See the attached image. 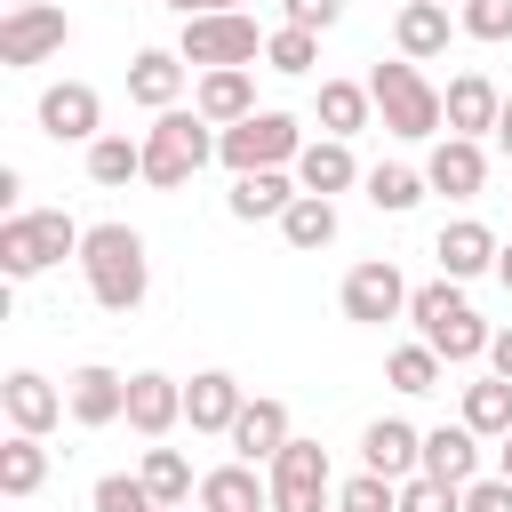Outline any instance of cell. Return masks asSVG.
<instances>
[{
  "label": "cell",
  "instance_id": "cell-1",
  "mask_svg": "<svg viewBox=\"0 0 512 512\" xmlns=\"http://www.w3.org/2000/svg\"><path fill=\"white\" fill-rule=\"evenodd\" d=\"M80 272H88V296H96L104 312H136L144 288H152L144 232H136V224H88V240H80Z\"/></svg>",
  "mask_w": 512,
  "mask_h": 512
},
{
  "label": "cell",
  "instance_id": "cell-2",
  "mask_svg": "<svg viewBox=\"0 0 512 512\" xmlns=\"http://www.w3.org/2000/svg\"><path fill=\"white\" fill-rule=\"evenodd\" d=\"M216 160V128L200 120V112H152V128H144V184H160V192H176V184H192L200 168Z\"/></svg>",
  "mask_w": 512,
  "mask_h": 512
},
{
  "label": "cell",
  "instance_id": "cell-3",
  "mask_svg": "<svg viewBox=\"0 0 512 512\" xmlns=\"http://www.w3.org/2000/svg\"><path fill=\"white\" fill-rule=\"evenodd\" d=\"M408 320H416V344H432L440 360H480L488 352V320L464 304V288L456 280H432V288H416L408 296Z\"/></svg>",
  "mask_w": 512,
  "mask_h": 512
},
{
  "label": "cell",
  "instance_id": "cell-4",
  "mask_svg": "<svg viewBox=\"0 0 512 512\" xmlns=\"http://www.w3.org/2000/svg\"><path fill=\"white\" fill-rule=\"evenodd\" d=\"M368 96H376V112H384V128L392 136H408V144H424V136H440V120H448V96L408 64V56H392V64H376L368 72Z\"/></svg>",
  "mask_w": 512,
  "mask_h": 512
},
{
  "label": "cell",
  "instance_id": "cell-5",
  "mask_svg": "<svg viewBox=\"0 0 512 512\" xmlns=\"http://www.w3.org/2000/svg\"><path fill=\"white\" fill-rule=\"evenodd\" d=\"M80 240H88V232H80L64 208H16V216L0 224V272H8V280H32V272L80 256Z\"/></svg>",
  "mask_w": 512,
  "mask_h": 512
},
{
  "label": "cell",
  "instance_id": "cell-6",
  "mask_svg": "<svg viewBox=\"0 0 512 512\" xmlns=\"http://www.w3.org/2000/svg\"><path fill=\"white\" fill-rule=\"evenodd\" d=\"M264 40H272V32H256V16L224 8V16H192L184 40H176V56L200 64V72H248V64L264 56Z\"/></svg>",
  "mask_w": 512,
  "mask_h": 512
},
{
  "label": "cell",
  "instance_id": "cell-7",
  "mask_svg": "<svg viewBox=\"0 0 512 512\" xmlns=\"http://www.w3.org/2000/svg\"><path fill=\"white\" fill-rule=\"evenodd\" d=\"M296 152H304V128H296L288 112H256V120H240V128H216V160H224L232 176L296 168Z\"/></svg>",
  "mask_w": 512,
  "mask_h": 512
},
{
  "label": "cell",
  "instance_id": "cell-8",
  "mask_svg": "<svg viewBox=\"0 0 512 512\" xmlns=\"http://www.w3.org/2000/svg\"><path fill=\"white\" fill-rule=\"evenodd\" d=\"M408 296H416V288L400 280V264H392V256H368V264H352V272H344V296H336V304H344V320L384 328V320H400V312H408Z\"/></svg>",
  "mask_w": 512,
  "mask_h": 512
},
{
  "label": "cell",
  "instance_id": "cell-9",
  "mask_svg": "<svg viewBox=\"0 0 512 512\" xmlns=\"http://www.w3.org/2000/svg\"><path fill=\"white\" fill-rule=\"evenodd\" d=\"M272 512H336L328 504V448L320 440H288L272 456Z\"/></svg>",
  "mask_w": 512,
  "mask_h": 512
},
{
  "label": "cell",
  "instance_id": "cell-10",
  "mask_svg": "<svg viewBox=\"0 0 512 512\" xmlns=\"http://www.w3.org/2000/svg\"><path fill=\"white\" fill-rule=\"evenodd\" d=\"M64 40H72V16L64 8H8L0 16V64H16V72L40 64V56H56Z\"/></svg>",
  "mask_w": 512,
  "mask_h": 512
},
{
  "label": "cell",
  "instance_id": "cell-11",
  "mask_svg": "<svg viewBox=\"0 0 512 512\" xmlns=\"http://www.w3.org/2000/svg\"><path fill=\"white\" fill-rule=\"evenodd\" d=\"M40 136H56V144H96V136H104V104H96V88H88V80H56V88H40Z\"/></svg>",
  "mask_w": 512,
  "mask_h": 512
},
{
  "label": "cell",
  "instance_id": "cell-12",
  "mask_svg": "<svg viewBox=\"0 0 512 512\" xmlns=\"http://www.w3.org/2000/svg\"><path fill=\"white\" fill-rule=\"evenodd\" d=\"M64 408H72V424L104 432V424H120V416H128V376H120V368H104V360H88V368H72V376H64Z\"/></svg>",
  "mask_w": 512,
  "mask_h": 512
},
{
  "label": "cell",
  "instance_id": "cell-13",
  "mask_svg": "<svg viewBox=\"0 0 512 512\" xmlns=\"http://www.w3.org/2000/svg\"><path fill=\"white\" fill-rule=\"evenodd\" d=\"M176 424H184V384L160 376V368H136V376H128V432L168 440Z\"/></svg>",
  "mask_w": 512,
  "mask_h": 512
},
{
  "label": "cell",
  "instance_id": "cell-14",
  "mask_svg": "<svg viewBox=\"0 0 512 512\" xmlns=\"http://www.w3.org/2000/svg\"><path fill=\"white\" fill-rule=\"evenodd\" d=\"M240 408H248V392H240L232 368H200V376L184 384V424H192V432H224V440H232Z\"/></svg>",
  "mask_w": 512,
  "mask_h": 512
},
{
  "label": "cell",
  "instance_id": "cell-15",
  "mask_svg": "<svg viewBox=\"0 0 512 512\" xmlns=\"http://www.w3.org/2000/svg\"><path fill=\"white\" fill-rule=\"evenodd\" d=\"M360 464L384 472V480H416V472H424V432L400 424V416H376V424L360 432Z\"/></svg>",
  "mask_w": 512,
  "mask_h": 512
},
{
  "label": "cell",
  "instance_id": "cell-16",
  "mask_svg": "<svg viewBox=\"0 0 512 512\" xmlns=\"http://www.w3.org/2000/svg\"><path fill=\"white\" fill-rule=\"evenodd\" d=\"M424 184H432V192H448V200H472V192L488 184V152H480L472 136H440V144H432V160H424Z\"/></svg>",
  "mask_w": 512,
  "mask_h": 512
},
{
  "label": "cell",
  "instance_id": "cell-17",
  "mask_svg": "<svg viewBox=\"0 0 512 512\" xmlns=\"http://www.w3.org/2000/svg\"><path fill=\"white\" fill-rule=\"evenodd\" d=\"M496 232L480 224V216H456V224H440V240H432V256H440V272L448 280H472V272H496Z\"/></svg>",
  "mask_w": 512,
  "mask_h": 512
},
{
  "label": "cell",
  "instance_id": "cell-18",
  "mask_svg": "<svg viewBox=\"0 0 512 512\" xmlns=\"http://www.w3.org/2000/svg\"><path fill=\"white\" fill-rule=\"evenodd\" d=\"M496 112H504V96H496V80L488 72H456L448 80V136H496Z\"/></svg>",
  "mask_w": 512,
  "mask_h": 512
},
{
  "label": "cell",
  "instance_id": "cell-19",
  "mask_svg": "<svg viewBox=\"0 0 512 512\" xmlns=\"http://www.w3.org/2000/svg\"><path fill=\"white\" fill-rule=\"evenodd\" d=\"M0 408H8V424H16V432H32V440H40V432L64 416V392H56L40 368H16V376L0 384Z\"/></svg>",
  "mask_w": 512,
  "mask_h": 512
},
{
  "label": "cell",
  "instance_id": "cell-20",
  "mask_svg": "<svg viewBox=\"0 0 512 512\" xmlns=\"http://www.w3.org/2000/svg\"><path fill=\"white\" fill-rule=\"evenodd\" d=\"M192 112H200L208 128H240V120H256V80H248V72H200Z\"/></svg>",
  "mask_w": 512,
  "mask_h": 512
},
{
  "label": "cell",
  "instance_id": "cell-21",
  "mask_svg": "<svg viewBox=\"0 0 512 512\" xmlns=\"http://www.w3.org/2000/svg\"><path fill=\"white\" fill-rule=\"evenodd\" d=\"M424 472L448 480V488H472V480H480V432H472V424H440V432H424Z\"/></svg>",
  "mask_w": 512,
  "mask_h": 512
},
{
  "label": "cell",
  "instance_id": "cell-22",
  "mask_svg": "<svg viewBox=\"0 0 512 512\" xmlns=\"http://www.w3.org/2000/svg\"><path fill=\"white\" fill-rule=\"evenodd\" d=\"M128 96H136L144 112H176V96H184V56H176V48H144V56L128 64Z\"/></svg>",
  "mask_w": 512,
  "mask_h": 512
},
{
  "label": "cell",
  "instance_id": "cell-23",
  "mask_svg": "<svg viewBox=\"0 0 512 512\" xmlns=\"http://www.w3.org/2000/svg\"><path fill=\"white\" fill-rule=\"evenodd\" d=\"M296 192H304V184H296L288 168H256V176H232V200H224V208H232L240 224H256V216H288Z\"/></svg>",
  "mask_w": 512,
  "mask_h": 512
},
{
  "label": "cell",
  "instance_id": "cell-24",
  "mask_svg": "<svg viewBox=\"0 0 512 512\" xmlns=\"http://www.w3.org/2000/svg\"><path fill=\"white\" fill-rule=\"evenodd\" d=\"M288 440H296V432H288V408H280V400H248V408H240V424H232L240 464H272Z\"/></svg>",
  "mask_w": 512,
  "mask_h": 512
},
{
  "label": "cell",
  "instance_id": "cell-25",
  "mask_svg": "<svg viewBox=\"0 0 512 512\" xmlns=\"http://www.w3.org/2000/svg\"><path fill=\"white\" fill-rule=\"evenodd\" d=\"M392 40H400L408 64H432V56L448 48V8H440V0H408V8L392 16Z\"/></svg>",
  "mask_w": 512,
  "mask_h": 512
},
{
  "label": "cell",
  "instance_id": "cell-26",
  "mask_svg": "<svg viewBox=\"0 0 512 512\" xmlns=\"http://www.w3.org/2000/svg\"><path fill=\"white\" fill-rule=\"evenodd\" d=\"M192 504H200V512H256V504H272V488L256 480V464H216Z\"/></svg>",
  "mask_w": 512,
  "mask_h": 512
},
{
  "label": "cell",
  "instance_id": "cell-27",
  "mask_svg": "<svg viewBox=\"0 0 512 512\" xmlns=\"http://www.w3.org/2000/svg\"><path fill=\"white\" fill-rule=\"evenodd\" d=\"M368 112H376V96H368L360 80H320V136L352 144V136L368 128Z\"/></svg>",
  "mask_w": 512,
  "mask_h": 512
},
{
  "label": "cell",
  "instance_id": "cell-28",
  "mask_svg": "<svg viewBox=\"0 0 512 512\" xmlns=\"http://www.w3.org/2000/svg\"><path fill=\"white\" fill-rule=\"evenodd\" d=\"M352 176H360V168H352V144H336V136H320V144H304V152H296V184H304V192H320V200H336Z\"/></svg>",
  "mask_w": 512,
  "mask_h": 512
},
{
  "label": "cell",
  "instance_id": "cell-29",
  "mask_svg": "<svg viewBox=\"0 0 512 512\" xmlns=\"http://www.w3.org/2000/svg\"><path fill=\"white\" fill-rule=\"evenodd\" d=\"M136 176H144V136H96V144H88V184L120 192V184H136Z\"/></svg>",
  "mask_w": 512,
  "mask_h": 512
},
{
  "label": "cell",
  "instance_id": "cell-30",
  "mask_svg": "<svg viewBox=\"0 0 512 512\" xmlns=\"http://www.w3.org/2000/svg\"><path fill=\"white\" fill-rule=\"evenodd\" d=\"M280 240H288V248H304V256H312V248H328V240H336V200L296 192V208L280 216Z\"/></svg>",
  "mask_w": 512,
  "mask_h": 512
},
{
  "label": "cell",
  "instance_id": "cell-31",
  "mask_svg": "<svg viewBox=\"0 0 512 512\" xmlns=\"http://www.w3.org/2000/svg\"><path fill=\"white\" fill-rule=\"evenodd\" d=\"M464 424H472L480 440H504V432H512V384H504V376L464 384Z\"/></svg>",
  "mask_w": 512,
  "mask_h": 512
},
{
  "label": "cell",
  "instance_id": "cell-32",
  "mask_svg": "<svg viewBox=\"0 0 512 512\" xmlns=\"http://www.w3.org/2000/svg\"><path fill=\"white\" fill-rule=\"evenodd\" d=\"M40 480H48V448L32 432H8V448H0V496H32Z\"/></svg>",
  "mask_w": 512,
  "mask_h": 512
},
{
  "label": "cell",
  "instance_id": "cell-33",
  "mask_svg": "<svg viewBox=\"0 0 512 512\" xmlns=\"http://www.w3.org/2000/svg\"><path fill=\"white\" fill-rule=\"evenodd\" d=\"M424 192H432L424 168H400V160H392V168H368V208H384V216H408Z\"/></svg>",
  "mask_w": 512,
  "mask_h": 512
},
{
  "label": "cell",
  "instance_id": "cell-34",
  "mask_svg": "<svg viewBox=\"0 0 512 512\" xmlns=\"http://www.w3.org/2000/svg\"><path fill=\"white\" fill-rule=\"evenodd\" d=\"M160 504H192L200 488H192V464H184V448H144V472H136Z\"/></svg>",
  "mask_w": 512,
  "mask_h": 512
},
{
  "label": "cell",
  "instance_id": "cell-35",
  "mask_svg": "<svg viewBox=\"0 0 512 512\" xmlns=\"http://www.w3.org/2000/svg\"><path fill=\"white\" fill-rule=\"evenodd\" d=\"M440 368H448V360H440L432 344H400V352L384 360V376H392V392H408V400H416V392H432V384H440Z\"/></svg>",
  "mask_w": 512,
  "mask_h": 512
},
{
  "label": "cell",
  "instance_id": "cell-36",
  "mask_svg": "<svg viewBox=\"0 0 512 512\" xmlns=\"http://www.w3.org/2000/svg\"><path fill=\"white\" fill-rule=\"evenodd\" d=\"M264 64H272V72H288V80H296V72H312V64H320V32L280 24V32L264 40Z\"/></svg>",
  "mask_w": 512,
  "mask_h": 512
},
{
  "label": "cell",
  "instance_id": "cell-37",
  "mask_svg": "<svg viewBox=\"0 0 512 512\" xmlns=\"http://www.w3.org/2000/svg\"><path fill=\"white\" fill-rule=\"evenodd\" d=\"M344 512H400V480H384V472H360V480H344V496H336Z\"/></svg>",
  "mask_w": 512,
  "mask_h": 512
},
{
  "label": "cell",
  "instance_id": "cell-38",
  "mask_svg": "<svg viewBox=\"0 0 512 512\" xmlns=\"http://www.w3.org/2000/svg\"><path fill=\"white\" fill-rule=\"evenodd\" d=\"M96 512H160V496L144 480H128V472H104L96 480Z\"/></svg>",
  "mask_w": 512,
  "mask_h": 512
},
{
  "label": "cell",
  "instance_id": "cell-39",
  "mask_svg": "<svg viewBox=\"0 0 512 512\" xmlns=\"http://www.w3.org/2000/svg\"><path fill=\"white\" fill-rule=\"evenodd\" d=\"M400 512H464V488H448V480L416 472V480H400Z\"/></svg>",
  "mask_w": 512,
  "mask_h": 512
},
{
  "label": "cell",
  "instance_id": "cell-40",
  "mask_svg": "<svg viewBox=\"0 0 512 512\" xmlns=\"http://www.w3.org/2000/svg\"><path fill=\"white\" fill-rule=\"evenodd\" d=\"M472 40H512V0H464V16H456Z\"/></svg>",
  "mask_w": 512,
  "mask_h": 512
},
{
  "label": "cell",
  "instance_id": "cell-41",
  "mask_svg": "<svg viewBox=\"0 0 512 512\" xmlns=\"http://www.w3.org/2000/svg\"><path fill=\"white\" fill-rule=\"evenodd\" d=\"M464 512H512V480L496 472V480H472L464 488Z\"/></svg>",
  "mask_w": 512,
  "mask_h": 512
},
{
  "label": "cell",
  "instance_id": "cell-42",
  "mask_svg": "<svg viewBox=\"0 0 512 512\" xmlns=\"http://www.w3.org/2000/svg\"><path fill=\"white\" fill-rule=\"evenodd\" d=\"M288 8V24H304V32H328L336 16H344V0H280Z\"/></svg>",
  "mask_w": 512,
  "mask_h": 512
},
{
  "label": "cell",
  "instance_id": "cell-43",
  "mask_svg": "<svg viewBox=\"0 0 512 512\" xmlns=\"http://www.w3.org/2000/svg\"><path fill=\"white\" fill-rule=\"evenodd\" d=\"M488 368L512 384V328H496V336H488Z\"/></svg>",
  "mask_w": 512,
  "mask_h": 512
},
{
  "label": "cell",
  "instance_id": "cell-44",
  "mask_svg": "<svg viewBox=\"0 0 512 512\" xmlns=\"http://www.w3.org/2000/svg\"><path fill=\"white\" fill-rule=\"evenodd\" d=\"M168 8H176L184 24H192V16H224V0H168Z\"/></svg>",
  "mask_w": 512,
  "mask_h": 512
},
{
  "label": "cell",
  "instance_id": "cell-45",
  "mask_svg": "<svg viewBox=\"0 0 512 512\" xmlns=\"http://www.w3.org/2000/svg\"><path fill=\"white\" fill-rule=\"evenodd\" d=\"M496 144L512 152V96H504V112H496Z\"/></svg>",
  "mask_w": 512,
  "mask_h": 512
},
{
  "label": "cell",
  "instance_id": "cell-46",
  "mask_svg": "<svg viewBox=\"0 0 512 512\" xmlns=\"http://www.w3.org/2000/svg\"><path fill=\"white\" fill-rule=\"evenodd\" d=\"M496 280H504V288H512V240H504V248H496Z\"/></svg>",
  "mask_w": 512,
  "mask_h": 512
},
{
  "label": "cell",
  "instance_id": "cell-47",
  "mask_svg": "<svg viewBox=\"0 0 512 512\" xmlns=\"http://www.w3.org/2000/svg\"><path fill=\"white\" fill-rule=\"evenodd\" d=\"M496 456H504V480H512V432H504V448H496Z\"/></svg>",
  "mask_w": 512,
  "mask_h": 512
},
{
  "label": "cell",
  "instance_id": "cell-48",
  "mask_svg": "<svg viewBox=\"0 0 512 512\" xmlns=\"http://www.w3.org/2000/svg\"><path fill=\"white\" fill-rule=\"evenodd\" d=\"M8 8H48V0H8Z\"/></svg>",
  "mask_w": 512,
  "mask_h": 512
},
{
  "label": "cell",
  "instance_id": "cell-49",
  "mask_svg": "<svg viewBox=\"0 0 512 512\" xmlns=\"http://www.w3.org/2000/svg\"><path fill=\"white\" fill-rule=\"evenodd\" d=\"M168 512H200V504H168Z\"/></svg>",
  "mask_w": 512,
  "mask_h": 512
},
{
  "label": "cell",
  "instance_id": "cell-50",
  "mask_svg": "<svg viewBox=\"0 0 512 512\" xmlns=\"http://www.w3.org/2000/svg\"><path fill=\"white\" fill-rule=\"evenodd\" d=\"M224 8H240V0H224Z\"/></svg>",
  "mask_w": 512,
  "mask_h": 512
},
{
  "label": "cell",
  "instance_id": "cell-51",
  "mask_svg": "<svg viewBox=\"0 0 512 512\" xmlns=\"http://www.w3.org/2000/svg\"><path fill=\"white\" fill-rule=\"evenodd\" d=\"M256 512H272V504H256Z\"/></svg>",
  "mask_w": 512,
  "mask_h": 512
},
{
  "label": "cell",
  "instance_id": "cell-52",
  "mask_svg": "<svg viewBox=\"0 0 512 512\" xmlns=\"http://www.w3.org/2000/svg\"><path fill=\"white\" fill-rule=\"evenodd\" d=\"M336 512H344V504H336Z\"/></svg>",
  "mask_w": 512,
  "mask_h": 512
},
{
  "label": "cell",
  "instance_id": "cell-53",
  "mask_svg": "<svg viewBox=\"0 0 512 512\" xmlns=\"http://www.w3.org/2000/svg\"><path fill=\"white\" fill-rule=\"evenodd\" d=\"M440 8H448V0H440Z\"/></svg>",
  "mask_w": 512,
  "mask_h": 512
}]
</instances>
